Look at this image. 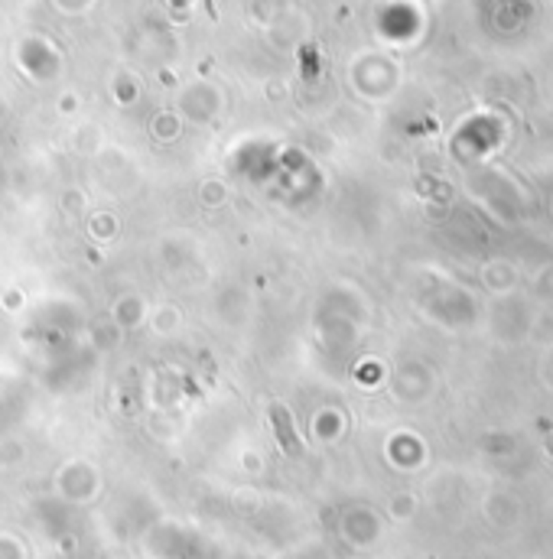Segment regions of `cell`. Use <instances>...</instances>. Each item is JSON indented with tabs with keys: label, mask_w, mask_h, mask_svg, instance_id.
Instances as JSON below:
<instances>
[{
	"label": "cell",
	"mask_w": 553,
	"mask_h": 559,
	"mask_svg": "<svg viewBox=\"0 0 553 559\" xmlns=\"http://www.w3.org/2000/svg\"><path fill=\"white\" fill-rule=\"evenodd\" d=\"M271 416H273V426H277V439H280L283 452H290V455H300V452H303V442L296 439V429H293V420H290V413L283 410L280 403H273V407H271Z\"/></svg>",
	"instance_id": "1"
}]
</instances>
